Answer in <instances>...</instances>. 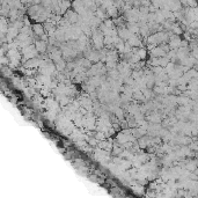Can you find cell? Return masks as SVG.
<instances>
[{"instance_id": "6da1fadb", "label": "cell", "mask_w": 198, "mask_h": 198, "mask_svg": "<svg viewBox=\"0 0 198 198\" xmlns=\"http://www.w3.org/2000/svg\"><path fill=\"white\" fill-rule=\"evenodd\" d=\"M34 29L36 30V33H37L38 35H42V34H43V27H42L41 24H35V26H34Z\"/></svg>"}]
</instances>
